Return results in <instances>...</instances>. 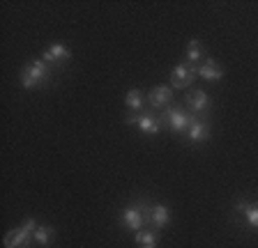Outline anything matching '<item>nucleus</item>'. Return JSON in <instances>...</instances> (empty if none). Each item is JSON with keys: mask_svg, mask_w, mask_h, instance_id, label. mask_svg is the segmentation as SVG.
<instances>
[{"mask_svg": "<svg viewBox=\"0 0 258 248\" xmlns=\"http://www.w3.org/2000/svg\"><path fill=\"white\" fill-rule=\"evenodd\" d=\"M51 78V67L44 60H30L21 69V87L26 90H35V87L44 85Z\"/></svg>", "mask_w": 258, "mask_h": 248, "instance_id": "nucleus-1", "label": "nucleus"}, {"mask_svg": "<svg viewBox=\"0 0 258 248\" xmlns=\"http://www.w3.org/2000/svg\"><path fill=\"white\" fill-rule=\"evenodd\" d=\"M194 119H199V117H194L191 113H187V110L180 106H168L166 110L159 115V122L166 124L173 134H187Z\"/></svg>", "mask_w": 258, "mask_h": 248, "instance_id": "nucleus-2", "label": "nucleus"}, {"mask_svg": "<svg viewBox=\"0 0 258 248\" xmlns=\"http://www.w3.org/2000/svg\"><path fill=\"white\" fill-rule=\"evenodd\" d=\"M35 230H37L35 218H26L23 225L14 227L5 234V248H28L35 241Z\"/></svg>", "mask_w": 258, "mask_h": 248, "instance_id": "nucleus-3", "label": "nucleus"}, {"mask_svg": "<svg viewBox=\"0 0 258 248\" xmlns=\"http://www.w3.org/2000/svg\"><path fill=\"white\" fill-rule=\"evenodd\" d=\"M148 209L150 207L139 202V205H129L122 209L120 214V223L124 225V230H132V232H141V227L148 223Z\"/></svg>", "mask_w": 258, "mask_h": 248, "instance_id": "nucleus-4", "label": "nucleus"}, {"mask_svg": "<svg viewBox=\"0 0 258 248\" xmlns=\"http://www.w3.org/2000/svg\"><path fill=\"white\" fill-rule=\"evenodd\" d=\"M127 124H136V127L141 129V134H145V136H155V134H159V129H161L159 117L152 115V113H145V110L141 115L129 113L127 115Z\"/></svg>", "mask_w": 258, "mask_h": 248, "instance_id": "nucleus-5", "label": "nucleus"}, {"mask_svg": "<svg viewBox=\"0 0 258 248\" xmlns=\"http://www.w3.org/2000/svg\"><path fill=\"white\" fill-rule=\"evenodd\" d=\"M194 78H196V67L187 65V62L175 65V69L171 71V83H173V87H177V90L189 87L194 83Z\"/></svg>", "mask_w": 258, "mask_h": 248, "instance_id": "nucleus-6", "label": "nucleus"}, {"mask_svg": "<svg viewBox=\"0 0 258 248\" xmlns=\"http://www.w3.org/2000/svg\"><path fill=\"white\" fill-rule=\"evenodd\" d=\"M184 103H187L189 113L194 115V117H199V115L208 113L210 110V97L205 94L203 90H191L187 92V97H184Z\"/></svg>", "mask_w": 258, "mask_h": 248, "instance_id": "nucleus-7", "label": "nucleus"}, {"mask_svg": "<svg viewBox=\"0 0 258 248\" xmlns=\"http://www.w3.org/2000/svg\"><path fill=\"white\" fill-rule=\"evenodd\" d=\"M72 53L70 49L64 46L62 42H53V44H48V49L42 53V60L46 62L48 67H53V65H62V62H70Z\"/></svg>", "mask_w": 258, "mask_h": 248, "instance_id": "nucleus-8", "label": "nucleus"}, {"mask_svg": "<svg viewBox=\"0 0 258 248\" xmlns=\"http://www.w3.org/2000/svg\"><path fill=\"white\" fill-rule=\"evenodd\" d=\"M171 223V209L164 205H152L148 209V225H152L155 230H161Z\"/></svg>", "mask_w": 258, "mask_h": 248, "instance_id": "nucleus-9", "label": "nucleus"}, {"mask_svg": "<svg viewBox=\"0 0 258 248\" xmlns=\"http://www.w3.org/2000/svg\"><path fill=\"white\" fill-rule=\"evenodd\" d=\"M171 99H173V87H168V85L152 87L150 94H148V103H150L152 108H164V110H166V106L171 103Z\"/></svg>", "mask_w": 258, "mask_h": 248, "instance_id": "nucleus-10", "label": "nucleus"}, {"mask_svg": "<svg viewBox=\"0 0 258 248\" xmlns=\"http://www.w3.org/2000/svg\"><path fill=\"white\" fill-rule=\"evenodd\" d=\"M196 76H201L205 81H219V78H224V71H221V67L217 65L212 58H205L203 62L196 67Z\"/></svg>", "mask_w": 258, "mask_h": 248, "instance_id": "nucleus-11", "label": "nucleus"}, {"mask_svg": "<svg viewBox=\"0 0 258 248\" xmlns=\"http://www.w3.org/2000/svg\"><path fill=\"white\" fill-rule=\"evenodd\" d=\"M187 138L191 145H199V143H205L210 138V127L205 122H201V119H194L191 127H189L187 131Z\"/></svg>", "mask_w": 258, "mask_h": 248, "instance_id": "nucleus-12", "label": "nucleus"}, {"mask_svg": "<svg viewBox=\"0 0 258 248\" xmlns=\"http://www.w3.org/2000/svg\"><path fill=\"white\" fill-rule=\"evenodd\" d=\"M201 62H203V44L199 39H191L187 44V65L199 67Z\"/></svg>", "mask_w": 258, "mask_h": 248, "instance_id": "nucleus-13", "label": "nucleus"}, {"mask_svg": "<svg viewBox=\"0 0 258 248\" xmlns=\"http://www.w3.org/2000/svg\"><path fill=\"white\" fill-rule=\"evenodd\" d=\"M237 209L244 214V218H247L249 225H251L253 230H258V202H240Z\"/></svg>", "mask_w": 258, "mask_h": 248, "instance_id": "nucleus-14", "label": "nucleus"}, {"mask_svg": "<svg viewBox=\"0 0 258 248\" xmlns=\"http://www.w3.org/2000/svg\"><path fill=\"white\" fill-rule=\"evenodd\" d=\"M159 237H157L155 230H141L136 232V246L139 248H157Z\"/></svg>", "mask_w": 258, "mask_h": 248, "instance_id": "nucleus-15", "label": "nucleus"}, {"mask_svg": "<svg viewBox=\"0 0 258 248\" xmlns=\"http://www.w3.org/2000/svg\"><path fill=\"white\" fill-rule=\"evenodd\" d=\"M53 237L55 230L51 225H37V230H35V243H39V246H48L53 241Z\"/></svg>", "mask_w": 258, "mask_h": 248, "instance_id": "nucleus-16", "label": "nucleus"}, {"mask_svg": "<svg viewBox=\"0 0 258 248\" xmlns=\"http://www.w3.org/2000/svg\"><path fill=\"white\" fill-rule=\"evenodd\" d=\"M124 103H127L129 110H141V108L145 106V99L139 90H129L127 97H124Z\"/></svg>", "mask_w": 258, "mask_h": 248, "instance_id": "nucleus-17", "label": "nucleus"}]
</instances>
